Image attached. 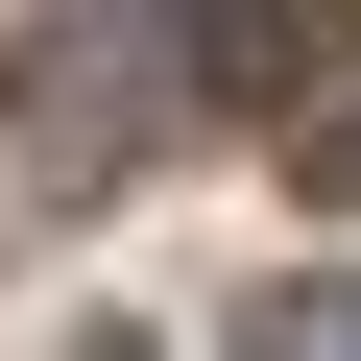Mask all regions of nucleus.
<instances>
[{
    "label": "nucleus",
    "mask_w": 361,
    "mask_h": 361,
    "mask_svg": "<svg viewBox=\"0 0 361 361\" xmlns=\"http://www.w3.org/2000/svg\"><path fill=\"white\" fill-rule=\"evenodd\" d=\"M313 193H361V121H313Z\"/></svg>",
    "instance_id": "1"
},
{
    "label": "nucleus",
    "mask_w": 361,
    "mask_h": 361,
    "mask_svg": "<svg viewBox=\"0 0 361 361\" xmlns=\"http://www.w3.org/2000/svg\"><path fill=\"white\" fill-rule=\"evenodd\" d=\"M289 361H361V313H313V337H289Z\"/></svg>",
    "instance_id": "2"
}]
</instances>
